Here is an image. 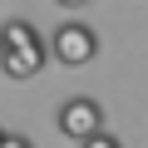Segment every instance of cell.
<instances>
[{"label":"cell","instance_id":"cell-1","mask_svg":"<svg viewBox=\"0 0 148 148\" xmlns=\"http://www.w3.org/2000/svg\"><path fill=\"white\" fill-rule=\"evenodd\" d=\"M49 59H59L64 69H79L89 59H99V30L84 20H59V30L49 35Z\"/></svg>","mask_w":148,"mask_h":148},{"label":"cell","instance_id":"cell-2","mask_svg":"<svg viewBox=\"0 0 148 148\" xmlns=\"http://www.w3.org/2000/svg\"><path fill=\"white\" fill-rule=\"evenodd\" d=\"M54 123H59V133H64V138L84 143V138H94V133L104 128V104H99V99H89V94H74V99H64V104H59Z\"/></svg>","mask_w":148,"mask_h":148},{"label":"cell","instance_id":"cell-3","mask_svg":"<svg viewBox=\"0 0 148 148\" xmlns=\"http://www.w3.org/2000/svg\"><path fill=\"white\" fill-rule=\"evenodd\" d=\"M45 64H49V49H45V40H35V45H20V49H5V54H0V69H5L15 84H20V79H35Z\"/></svg>","mask_w":148,"mask_h":148},{"label":"cell","instance_id":"cell-4","mask_svg":"<svg viewBox=\"0 0 148 148\" xmlns=\"http://www.w3.org/2000/svg\"><path fill=\"white\" fill-rule=\"evenodd\" d=\"M35 40H40V30L30 20H10L5 30H0V54H5V49H20V45H35Z\"/></svg>","mask_w":148,"mask_h":148},{"label":"cell","instance_id":"cell-5","mask_svg":"<svg viewBox=\"0 0 148 148\" xmlns=\"http://www.w3.org/2000/svg\"><path fill=\"white\" fill-rule=\"evenodd\" d=\"M79 148H123V143H119L114 133H104V128H99V133H94V138H84Z\"/></svg>","mask_w":148,"mask_h":148},{"label":"cell","instance_id":"cell-6","mask_svg":"<svg viewBox=\"0 0 148 148\" xmlns=\"http://www.w3.org/2000/svg\"><path fill=\"white\" fill-rule=\"evenodd\" d=\"M0 148H35L25 133H5V138H0Z\"/></svg>","mask_w":148,"mask_h":148},{"label":"cell","instance_id":"cell-7","mask_svg":"<svg viewBox=\"0 0 148 148\" xmlns=\"http://www.w3.org/2000/svg\"><path fill=\"white\" fill-rule=\"evenodd\" d=\"M54 5H64V10H84L89 0H54Z\"/></svg>","mask_w":148,"mask_h":148},{"label":"cell","instance_id":"cell-8","mask_svg":"<svg viewBox=\"0 0 148 148\" xmlns=\"http://www.w3.org/2000/svg\"><path fill=\"white\" fill-rule=\"evenodd\" d=\"M0 138H5V128H0Z\"/></svg>","mask_w":148,"mask_h":148}]
</instances>
